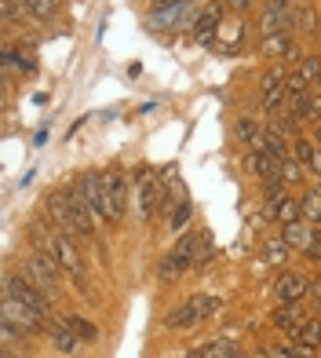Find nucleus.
<instances>
[{"label":"nucleus","instance_id":"obj_1","mask_svg":"<svg viewBox=\"0 0 321 358\" xmlns=\"http://www.w3.org/2000/svg\"><path fill=\"white\" fill-rule=\"evenodd\" d=\"M44 208H47V216L55 220L59 231H66L73 238H95V213H91L84 190H80L77 183L62 187V190H52L44 198Z\"/></svg>","mask_w":321,"mask_h":358},{"label":"nucleus","instance_id":"obj_2","mask_svg":"<svg viewBox=\"0 0 321 358\" xmlns=\"http://www.w3.org/2000/svg\"><path fill=\"white\" fill-rule=\"evenodd\" d=\"M0 329L19 333L22 340L40 336V333H47V315H40L37 307H29V303L15 300V296H4L0 300Z\"/></svg>","mask_w":321,"mask_h":358},{"label":"nucleus","instance_id":"obj_3","mask_svg":"<svg viewBox=\"0 0 321 358\" xmlns=\"http://www.w3.org/2000/svg\"><path fill=\"white\" fill-rule=\"evenodd\" d=\"M219 311V296H212V292H194L190 300H183L179 307H172L165 325L168 329H190V325H197L201 318H212Z\"/></svg>","mask_w":321,"mask_h":358},{"label":"nucleus","instance_id":"obj_4","mask_svg":"<svg viewBox=\"0 0 321 358\" xmlns=\"http://www.w3.org/2000/svg\"><path fill=\"white\" fill-rule=\"evenodd\" d=\"M197 245H201V231H190V234H183V238H179V245H175V252H172V256H165V264H160L157 278L168 285V282L179 278L183 271L197 267Z\"/></svg>","mask_w":321,"mask_h":358},{"label":"nucleus","instance_id":"obj_5","mask_svg":"<svg viewBox=\"0 0 321 358\" xmlns=\"http://www.w3.org/2000/svg\"><path fill=\"white\" fill-rule=\"evenodd\" d=\"M296 11H299V4H292V0H263V11H260V37L296 34Z\"/></svg>","mask_w":321,"mask_h":358},{"label":"nucleus","instance_id":"obj_6","mask_svg":"<svg viewBox=\"0 0 321 358\" xmlns=\"http://www.w3.org/2000/svg\"><path fill=\"white\" fill-rule=\"evenodd\" d=\"M26 274H29V278H33L52 300H59L62 274H66V271H62V264H59L55 256H47V252L33 249V252H29V259H26Z\"/></svg>","mask_w":321,"mask_h":358},{"label":"nucleus","instance_id":"obj_7","mask_svg":"<svg viewBox=\"0 0 321 358\" xmlns=\"http://www.w3.org/2000/svg\"><path fill=\"white\" fill-rule=\"evenodd\" d=\"M4 296H15V300H22L29 307H37L40 315H52V303H55L29 274H8L4 278Z\"/></svg>","mask_w":321,"mask_h":358},{"label":"nucleus","instance_id":"obj_8","mask_svg":"<svg viewBox=\"0 0 321 358\" xmlns=\"http://www.w3.org/2000/svg\"><path fill=\"white\" fill-rule=\"evenodd\" d=\"M73 234H66V231H59V238H55V259L62 264V271H66V278L80 289V292H88V274H84V259H80V252H77V245H73Z\"/></svg>","mask_w":321,"mask_h":358},{"label":"nucleus","instance_id":"obj_9","mask_svg":"<svg viewBox=\"0 0 321 358\" xmlns=\"http://www.w3.org/2000/svg\"><path fill=\"white\" fill-rule=\"evenodd\" d=\"M160 198H165L160 179H154L150 169H139V172H135V205H139V216H142V220L160 216Z\"/></svg>","mask_w":321,"mask_h":358},{"label":"nucleus","instance_id":"obj_10","mask_svg":"<svg viewBox=\"0 0 321 358\" xmlns=\"http://www.w3.org/2000/svg\"><path fill=\"white\" fill-rule=\"evenodd\" d=\"M103 190H106V205H110V223H117L128 208V179L117 169H110L103 172Z\"/></svg>","mask_w":321,"mask_h":358},{"label":"nucleus","instance_id":"obj_11","mask_svg":"<svg viewBox=\"0 0 321 358\" xmlns=\"http://www.w3.org/2000/svg\"><path fill=\"white\" fill-rule=\"evenodd\" d=\"M285 77H288L285 66H274V70L263 73V85H260L263 99L260 103H263L267 113H281V106H285Z\"/></svg>","mask_w":321,"mask_h":358},{"label":"nucleus","instance_id":"obj_12","mask_svg":"<svg viewBox=\"0 0 321 358\" xmlns=\"http://www.w3.org/2000/svg\"><path fill=\"white\" fill-rule=\"evenodd\" d=\"M77 187L84 190V198H88V205H91V213H95V216H103V220H110V205H106L103 176H99V172H84V176L77 179Z\"/></svg>","mask_w":321,"mask_h":358},{"label":"nucleus","instance_id":"obj_13","mask_svg":"<svg viewBox=\"0 0 321 358\" xmlns=\"http://www.w3.org/2000/svg\"><path fill=\"white\" fill-rule=\"evenodd\" d=\"M223 4H227V0H208V4L201 8L197 22H194V37L197 41H212L219 34V26H223Z\"/></svg>","mask_w":321,"mask_h":358},{"label":"nucleus","instance_id":"obj_14","mask_svg":"<svg viewBox=\"0 0 321 358\" xmlns=\"http://www.w3.org/2000/svg\"><path fill=\"white\" fill-rule=\"evenodd\" d=\"M311 292V282L303 278V274H281L278 285H274V296L278 303H299L303 296Z\"/></svg>","mask_w":321,"mask_h":358},{"label":"nucleus","instance_id":"obj_15","mask_svg":"<svg viewBox=\"0 0 321 358\" xmlns=\"http://www.w3.org/2000/svg\"><path fill=\"white\" fill-rule=\"evenodd\" d=\"M263 220H278L281 227H285V223H296V220H303V205H299V198H292V194H285L281 201L267 205Z\"/></svg>","mask_w":321,"mask_h":358},{"label":"nucleus","instance_id":"obj_16","mask_svg":"<svg viewBox=\"0 0 321 358\" xmlns=\"http://www.w3.org/2000/svg\"><path fill=\"white\" fill-rule=\"evenodd\" d=\"M314 231H318V227L314 223H307V220H296V223H285L281 227V241H285V245L288 249H307V241L314 238Z\"/></svg>","mask_w":321,"mask_h":358},{"label":"nucleus","instance_id":"obj_17","mask_svg":"<svg viewBox=\"0 0 321 358\" xmlns=\"http://www.w3.org/2000/svg\"><path fill=\"white\" fill-rule=\"evenodd\" d=\"M296 34L311 37V41L321 34V15L314 8V0H303V4H299V11H296Z\"/></svg>","mask_w":321,"mask_h":358},{"label":"nucleus","instance_id":"obj_18","mask_svg":"<svg viewBox=\"0 0 321 358\" xmlns=\"http://www.w3.org/2000/svg\"><path fill=\"white\" fill-rule=\"evenodd\" d=\"M245 169L255 172V176H263V179H278V169H281V161L274 154H267V150H252L245 157Z\"/></svg>","mask_w":321,"mask_h":358},{"label":"nucleus","instance_id":"obj_19","mask_svg":"<svg viewBox=\"0 0 321 358\" xmlns=\"http://www.w3.org/2000/svg\"><path fill=\"white\" fill-rule=\"evenodd\" d=\"M47 336L55 340V348H59V355H73V351L80 348V340H77V333L70 329L66 322H47Z\"/></svg>","mask_w":321,"mask_h":358},{"label":"nucleus","instance_id":"obj_20","mask_svg":"<svg viewBox=\"0 0 321 358\" xmlns=\"http://www.w3.org/2000/svg\"><path fill=\"white\" fill-rule=\"evenodd\" d=\"M186 358H237V348H234V340H208V344L194 348Z\"/></svg>","mask_w":321,"mask_h":358},{"label":"nucleus","instance_id":"obj_21","mask_svg":"<svg viewBox=\"0 0 321 358\" xmlns=\"http://www.w3.org/2000/svg\"><path fill=\"white\" fill-rule=\"evenodd\" d=\"M292 34H274V37H263L260 41V52L267 59H288V52H292Z\"/></svg>","mask_w":321,"mask_h":358},{"label":"nucleus","instance_id":"obj_22","mask_svg":"<svg viewBox=\"0 0 321 358\" xmlns=\"http://www.w3.org/2000/svg\"><path fill=\"white\" fill-rule=\"evenodd\" d=\"M288 252H292V249H288L281 238H270L267 245H263V256H260V271H267V267H281L285 259H288Z\"/></svg>","mask_w":321,"mask_h":358},{"label":"nucleus","instance_id":"obj_23","mask_svg":"<svg viewBox=\"0 0 321 358\" xmlns=\"http://www.w3.org/2000/svg\"><path fill=\"white\" fill-rule=\"evenodd\" d=\"M270 322L278 325V329H285V333H296L299 325H303V315H299V307L296 303H281L274 315H270Z\"/></svg>","mask_w":321,"mask_h":358},{"label":"nucleus","instance_id":"obj_24","mask_svg":"<svg viewBox=\"0 0 321 358\" xmlns=\"http://www.w3.org/2000/svg\"><path fill=\"white\" fill-rule=\"evenodd\" d=\"M59 4H62V0H22L26 15H29V19H37V22H52L59 15Z\"/></svg>","mask_w":321,"mask_h":358},{"label":"nucleus","instance_id":"obj_25","mask_svg":"<svg viewBox=\"0 0 321 358\" xmlns=\"http://www.w3.org/2000/svg\"><path fill=\"white\" fill-rule=\"evenodd\" d=\"M66 325L77 333V340L80 344H95V340H99V325H95L91 318H80V315H70L66 318Z\"/></svg>","mask_w":321,"mask_h":358},{"label":"nucleus","instance_id":"obj_26","mask_svg":"<svg viewBox=\"0 0 321 358\" xmlns=\"http://www.w3.org/2000/svg\"><path fill=\"white\" fill-rule=\"evenodd\" d=\"M234 136H237V143H245V146H252V150H255V143H260L263 128H260V121H252V117H237Z\"/></svg>","mask_w":321,"mask_h":358},{"label":"nucleus","instance_id":"obj_27","mask_svg":"<svg viewBox=\"0 0 321 358\" xmlns=\"http://www.w3.org/2000/svg\"><path fill=\"white\" fill-rule=\"evenodd\" d=\"M299 205H303V220L318 227V223H321V187L303 194V198H299Z\"/></svg>","mask_w":321,"mask_h":358},{"label":"nucleus","instance_id":"obj_28","mask_svg":"<svg viewBox=\"0 0 321 358\" xmlns=\"http://www.w3.org/2000/svg\"><path fill=\"white\" fill-rule=\"evenodd\" d=\"M241 34H245V26L241 22H230V26H219V52H234V48L241 44Z\"/></svg>","mask_w":321,"mask_h":358},{"label":"nucleus","instance_id":"obj_29","mask_svg":"<svg viewBox=\"0 0 321 358\" xmlns=\"http://www.w3.org/2000/svg\"><path fill=\"white\" fill-rule=\"evenodd\" d=\"M278 179L285 187H296V183H303V165L296 157H281V169H278Z\"/></svg>","mask_w":321,"mask_h":358},{"label":"nucleus","instance_id":"obj_30","mask_svg":"<svg viewBox=\"0 0 321 358\" xmlns=\"http://www.w3.org/2000/svg\"><path fill=\"white\" fill-rule=\"evenodd\" d=\"M0 19H4V26H15V22H26L29 15L22 8V0H0Z\"/></svg>","mask_w":321,"mask_h":358},{"label":"nucleus","instance_id":"obj_31","mask_svg":"<svg viewBox=\"0 0 321 358\" xmlns=\"http://www.w3.org/2000/svg\"><path fill=\"white\" fill-rule=\"evenodd\" d=\"M314 154H318V146H314L311 139H299V136L292 139V157L299 161L303 169H311V165H314Z\"/></svg>","mask_w":321,"mask_h":358},{"label":"nucleus","instance_id":"obj_32","mask_svg":"<svg viewBox=\"0 0 321 358\" xmlns=\"http://www.w3.org/2000/svg\"><path fill=\"white\" fill-rule=\"evenodd\" d=\"M296 340H299V344H311V348H318V344H321V322H318V318L303 322L299 329H296Z\"/></svg>","mask_w":321,"mask_h":358},{"label":"nucleus","instance_id":"obj_33","mask_svg":"<svg viewBox=\"0 0 321 358\" xmlns=\"http://www.w3.org/2000/svg\"><path fill=\"white\" fill-rule=\"evenodd\" d=\"M299 73H303V80H307V85L314 88V80H318V73H321V55H303Z\"/></svg>","mask_w":321,"mask_h":358},{"label":"nucleus","instance_id":"obj_34","mask_svg":"<svg viewBox=\"0 0 321 358\" xmlns=\"http://www.w3.org/2000/svg\"><path fill=\"white\" fill-rule=\"evenodd\" d=\"M288 194V187L281 183V179H263V198H267V205H274V201H281Z\"/></svg>","mask_w":321,"mask_h":358},{"label":"nucleus","instance_id":"obj_35","mask_svg":"<svg viewBox=\"0 0 321 358\" xmlns=\"http://www.w3.org/2000/svg\"><path fill=\"white\" fill-rule=\"evenodd\" d=\"M303 121H311V124H321V92H311V99H307V110H303Z\"/></svg>","mask_w":321,"mask_h":358},{"label":"nucleus","instance_id":"obj_36","mask_svg":"<svg viewBox=\"0 0 321 358\" xmlns=\"http://www.w3.org/2000/svg\"><path fill=\"white\" fill-rule=\"evenodd\" d=\"M190 220V201L183 198L179 201V208H175V216H172V231H183V223Z\"/></svg>","mask_w":321,"mask_h":358},{"label":"nucleus","instance_id":"obj_37","mask_svg":"<svg viewBox=\"0 0 321 358\" xmlns=\"http://www.w3.org/2000/svg\"><path fill=\"white\" fill-rule=\"evenodd\" d=\"M303 256H307V259H318V256H321V231H314V238L307 241V249H303Z\"/></svg>","mask_w":321,"mask_h":358},{"label":"nucleus","instance_id":"obj_38","mask_svg":"<svg viewBox=\"0 0 321 358\" xmlns=\"http://www.w3.org/2000/svg\"><path fill=\"white\" fill-rule=\"evenodd\" d=\"M270 358H299V355H296V344H288V348H274Z\"/></svg>","mask_w":321,"mask_h":358},{"label":"nucleus","instance_id":"obj_39","mask_svg":"<svg viewBox=\"0 0 321 358\" xmlns=\"http://www.w3.org/2000/svg\"><path fill=\"white\" fill-rule=\"evenodd\" d=\"M227 4H230V11H237V15H241V11H248V8L255 4V0H227Z\"/></svg>","mask_w":321,"mask_h":358},{"label":"nucleus","instance_id":"obj_40","mask_svg":"<svg viewBox=\"0 0 321 358\" xmlns=\"http://www.w3.org/2000/svg\"><path fill=\"white\" fill-rule=\"evenodd\" d=\"M311 172L321 179V146H318V154H314V165H311Z\"/></svg>","mask_w":321,"mask_h":358},{"label":"nucleus","instance_id":"obj_41","mask_svg":"<svg viewBox=\"0 0 321 358\" xmlns=\"http://www.w3.org/2000/svg\"><path fill=\"white\" fill-rule=\"evenodd\" d=\"M307 296H314V300H321V285H318V282L311 285V292H307Z\"/></svg>","mask_w":321,"mask_h":358},{"label":"nucleus","instance_id":"obj_42","mask_svg":"<svg viewBox=\"0 0 321 358\" xmlns=\"http://www.w3.org/2000/svg\"><path fill=\"white\" fill-rule=\"evenodd\" d=\"M314 92H321V73H318V80H314Z\"/></svg>","mask_w":321,"mask_h":358},{"label":"nucleus","instance_id":"obj_43","mask_svg":"<svg viewBox=\"0 0 321 358\" xmlns=\"http://www.w3.org/2000/svg\"><path fill=\"white\" fill-rule=\"evenodd\" d=\"M318 143H321V124H318Z\"/></svg>","mask_w":321,"mask_h":358},{"label":"nucleus","instance_id":"obj_44","mask_svg":"<svg viewBox=\"0 0 321 358\" xmlns=\"http://www.w3.org/2000/svg\"><path fill=\"white\" fill-rule=\"evenodd\" d=\"M4 358H19V355H4Z\"/></svg>","mask_w":321,"mask_h":358},{"label":"nucleus","instance_id":"obj_45","mask_svg":"<svg viewBox=\"0 0 321 358\" xmlns=\"http://www.w3.org/2000/svg\"><path fill=\"white\" fill-rule=\"evenodd\" d=\"M255 358H263V355H255Z\"/></svg>","mask_w":321,"mask_h":358}]
</instances>
